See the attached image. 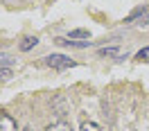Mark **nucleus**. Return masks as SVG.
<instances>
[{
	"label": "nucleus",
	"mask_w": 149,
	"mask_h": 131,
	"mask_svg": "<svg viewBox=\"0 0 149 131\" xmlns=\"http://www.w3.org/2000/svg\"><path fill=\"white\" fill-rule=\"evenodd\" d=\"M45 63L52 68V70H68V68H74L77 66V61H72L70 56H65V54H50L45 56Z\"/></svg>",
	"instance_id": "f257e3e1"
},
{
	"label": "nucleus",
	"mask_w": 149,
	"mask_h": 131,
	"mask_svg": "<svg viewBox=\"0 0 149 131\" xmlns=\"http://www.w3.org/2000/svg\"><path fill=\"white\" fill-rule=\"evenodd\" d=\"M124 23H131V25H149V7L136 9L131 16L124 18Z\"/></svg>",
	"instance_id": "f03ea898"
},
{
	"label": "nucleus",
	"mask_w": 149,
	"mask_h": 131,
	"mask_svg": "<svg viewBox=\"0 0 149 131\" xmlns=\"http://www.w3.org/2000/svg\"><path fill=\"white\" fill-rule=\"evenodd\" d=\"M0 131H18V124L7 111H0Z\"/></svg>",
	"instance_id": "7ed1b4c3"
},
{
	"label": "nucleus",
	"mask_w": 149,
	"mask_h": 131,
	"mask_svg": "<svg viewBox=\"0 0 149 131\" xmlns=\"http://www.w3.org/2000/svg\"><path fill=\"white\" fill-rule=\"evenodd\" d=\"M54 43L59 45H70V47H88L91 45V41H74V38H54Z\"/></svg>",
	"instance_id": "20e7f679"
},
{
	"label": "nucleus",
	"mask_w": 149,
	"mask_h": 131,
	"mask_svg": "<svg viewBox=\"0 0 149 131\" xmlns=\"http://www.w3.org/2000/svg\"><path fill=\"white\" fill-rule=\"evenodd\" d=\"M45 131H72V127H70L68 120H56V122H52Z\"/></svg>",
	"instance_id": "39448f33"
},
{
	"label": "nucleus",
	"mask_w": 149,
	"mask_h": 131,
	"mask_svg": "<svg viewBox=\"0 0 149 131\" xmlns=\"http://www.w3.org/2000/svg\"><path fill=\"white\" fill-rule=\"evenodd\" d=\"M36 43H38L36 36H25V38H23V43H20V50H23V52H27V50H32Z\"/></svg>",
	"instance_id": "423d86ee"
},
{
	"label": "nucleus",
	"mask_w": 149,
	"mask_h": 131,
	"mask_svg": "<svg viewBox=\"0 0 149 131\" xmlns=\"http://www.w3.org/2000/svg\"><path fill=\"white\" fill-rule=\"evenodd\" d=\"M100 54L102 56H118L120 50H118V47H100Z\"/></svg>",
	"instance_id": "0eeeda50"
},
{
	"label": "nucleus",
	"mask_w": 149,
	"mask_h": 131,
	"mask_svg": "<svg viewBox=\"0 0 149 131\" xmlns=\"http://www.w3.org/2000/svg\"><path fill=\"white\" fill-rule=\"evenodd\" d=\"M136 59H138V61H145V63H149V47H142L138 54H136Z\"/></svg>",
	"instance_id": "6e6552de"
},
{
	"label": "nucleus",
	"mask_w": 149,
	"mask_h": 131,
	"mask_svg": "<svg viewBox=\"0 0 149 131\" xmlns=\"http://www.w3.org/2000/svg\"><path fill=\"white\" fill-rule=\"evenodd\" d=\"M70 38H88V32H86V29H72V32H70Z\"/></svg>",
	"instance_id": "1a4fd4ad"
},
{
	"label": "nucleus",
	"mask_w": 149,
	"mask_h": 131,
	"mask_svg": "<svg viewBox=\"0 0 149 131\" xmlns=\"http://www.w3.org/2000/svg\"><path fill=\"white\" fill-rule=\"evenodd\" d=\"M79 131H100V127H97L95 122H84V124H81V129H79Z\"/></svg>",
	"instance_id": "9d476101"
},
{
	"label": "nucleus",
	"mask_w": 149,
	"mask_h": 131,
	"mask_svg": "<svg viewBox=\"0 0 149 131\" xmlns=\"http://www.w3.org/2000/svg\"><path fill=\"white\" fill-rule=\"evenodd\" d=\"M9 77H11V70H9V68H5V70H0V79H2V82H7Z\"/></svg>",
	"instance_id": "9b49d317"
},
{
	"label": "nucleus",
	"mask_w": 149,
	"mask_h": 131,
	"mask_svg": "<svg viewBox=\"0 0 149 131\" xmlns=\"http://www.w3.org/2000/svg\"><path fill=\"white\" fill-rule=\"evenodd\" d=\"M0 63H9V56H7V54H0Z\"/></svg>",
	"instance_id": "f8f14e48"
},
{
	"label": "nucleus",
	"mask_w": 149,
	"mask_h": 131,
	"mask_svg": "<svg viewBox=\"0 0 149 131\" xmlns=\"http://www.w3.org/2000/svg\"><path fill=\"white\" fill-rule=\"evenodd\" d=\"M5 5H16V2H23V0H2Z\"/></svg>",
	"instance_id": "ddd939ff"
},
{
	"label": "nucleus",
	"mask_w": 149,
	"mask_h": 131,
	"mask_svg": "<svg viewBox=\"0 0 149 131\" xmlns=\"http://www.w3.org/2000/svg\"><path fill=\"white\" fill-rule=\"evenodd\" d=\"M25 131H32V129H25Z\"/></svg>",
	"instance_id": "4468645a"
}]
</instances>
